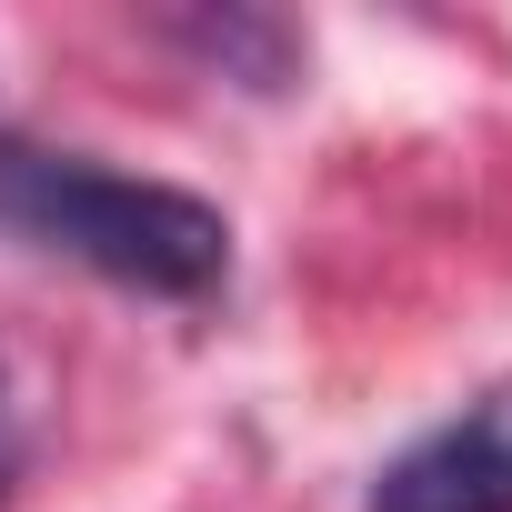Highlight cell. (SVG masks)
<instances>
[{"instance_id": "7a4b0ae2", "label": "cell", "mask_w": 512, "mask_h": 512, "mask_svg": "<svg viewBox=\"0 0 512 512\" xmlns=\"http://www.w3.org/2000/svg\"><path fill=\"white\" fill-rule=\"evenodd\" d=\"M372 512H512V422L502 412L442 422L372 482Z\"/></svg>"}, {"instance_id": "277c9868", "label": "cell", "mask_w": 512, "mask_h": 512, "mask_svg": "<svg viewBox=\"0 0 512 512\" xmlns=\"http://www.w3.org/2000/svg\"><path fill=\"white\" fill-rule=\"evenodd\" d=\"M11 472H21V412H11V392H0V492H11Z\"/></svg>"}, {"instance_id": "6da1fadb", "label": "cell", "mask_w": 512, "mask_h": 512, "mask_svg": "<svg viewBox=\"0 0 512 512\" xmlns=\"http://www.w3.org/2000/svg\"><path fill=\"white\" fill-rule=\"evenodd\" d=\"M0 231H21L31 251H61L101 282L161 292V302H191L231 272V221L211 201L171 181H121V171H91L31 141H0Z\"/></svg>"}, {"instance_id": "3957f363", "label": "cell", "mask_w": 512, "mask_h": 512, "mask_svg": "<svg viewBox=\"0 0 512 512\" xmlns=\"http://www.w3.org/2000/svg\"><path fill=\"white\" fill-rule=\"evenodd\" d=\"M201 61H221V71H241L251 91H282L292 81V31L282 21H251V11H221V21H171Z\"/></svg>"}]
</instances>
